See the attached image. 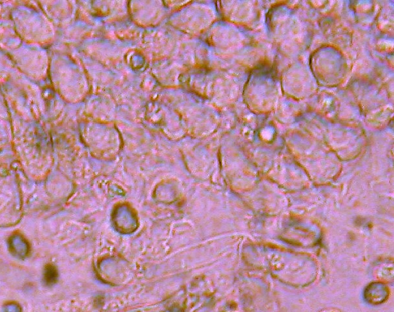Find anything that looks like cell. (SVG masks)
I'll return each instance as SVG.
<instances>
[{"mask_svg": "<svg viewBox=\"0 0 394 312\" xmlns=\"http://www.w3.org/2000/svg\"><path fill=\"white\" fill-rule=\"evenodd\" d=\"M57 278V272L53 265H48L45 269L44 280L45 283L48 285H52L55 283Z\"/></svg>", "mask_w": 394, "mask_h": 312, "instance_id": "6da1fadb", "label": "cell"}]
</instances>
